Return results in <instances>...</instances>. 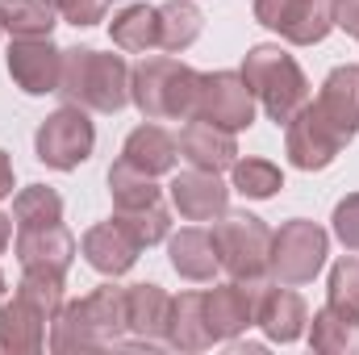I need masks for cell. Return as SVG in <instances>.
Wrapping results in <instances>:
<instances>
[{"label":"cell","mask_w":359,"mask_h":355,"mask_svg":"<svg viewBox=\"0 0 359 355\" xmlns=\"http://www.w3.org/2000/svg\"><path fill=\"white\" fill-rule=\"evenodd\" d=\"M13 188H17L13 159H8V151H0V201H4V196H13Z\"/></svg>","instance_id":"8d00e7d4"},{"label":"cell","mask_w":359,"mask_h":355,"mask_svg":"<svg viewBox=\"0 0 359 355\" xmlns=\"http://www.w3.org/2000/svg\"><path fill=\"white\" fill-rule=\"evenodd\" d=\"M109 38L117 51L126 55H151L159 51V8L155 4H126L113 21H109Z\"/></svg>","instance_id":"603a6c76"},{"label":"cell","mask_w":359,"mask_h":355,"mask_svg":"<svg viewBox=\"0 0 359 355\" xmlns=\"http://www.w3.org/2000/svg\"><path fill=\"white\" fill-rule=\"evenodd\" d=\"M109 196H113V213H126V209H147V205L163 201V188L155 184V176H147L134 163L117 159L109 168Z\"/></svg>","instance_id":"4316f807"},{"label":"cell","mask_w":359,"mask_h":355,"mask_svg":"<svg viewBox=\"0 0 359 355\" xmlns=\"http://www.w3.org/2000/svg\"><path fill=\"white\" fill-rule=\"evenodd\" d=\"M92 147H96V126L80 105H59L50 117H42L34 134V155L50 172H76L92 159Z\"/></svg>","instance_id":"8992f818"},{"label":"cell","mask_w":359,"mask_h":355,"mask_svg":"<svg viewBox=\"0 0 359 355\" xmlns=\"http://www.w3.org/2000/svg\"><path fill=\"white\" fill-rule=\"evenodd\" d=\"M213 243H217L222 272L230 280H243L255 288L271 280V226L259 213L226 209L213 222Z\"/></svg>","instance_id":"277c9868"},{"label":"cell","mask_w":359,"mask_h":355,"mask_svg":"<svg viewBox=\"0 0 359 355\" xmlns=\"http://www.w3.org/2000/svg\"><path fill=\"white\" fill-rule=\"evenodd\" d=\"M255 326L264 330L268 343H297L309 330V305L292 284H276L268 280L259 288V305H255Z\"/></svg>","instance_id":"5bb4252c"},{"label":"cell","mask_w":359,"mask_h":355,"mask_svg":"<svg viewBox=\"0 0 359 355\" xmlns=\"http://www.w3.org/2000/svg\"><path fill=\"white\" fill-rule=\"evenodd\" d=\"M0 34H4V25H0Z\"/></svg>","instance_id":"ab89813d"},{"label":"cell","mask_w":359,"mask_h":355,"mask_svg":"<svg viewBox=\"0 0 359 355\" xmlns=\"http://www.w3.org/2000/svg\"><path fill=\"white\" fill-rule=\"evenodd\" d=\"M4 293H8V280H4V272H0V301H4Z\"/></svg>","instance_id":"f35d334b"},{"label":"cell","mask_w":359,"mask_h":355,"mask_svg":"<svg viewBox=\"0 0 359 355\" xmlns=\"http://www.w3.org/2000/svg\"><path fill=\"white\" fill-rule=\"evenodd\" d=\"M80 255H84V264L92 272H100V276H109V280H117V276H126L130 267L138 264V255H142V247H138V239L121 226V222H96L84 230V239H80Z\"/></svg>","instance_id":"2e32d148"},{"label":"cell","mask_w":359,"mask_h":355,"mask_svg":"<svg viewBox=\"0 0 359 355\" xmlns=\"http://www.w3.org/2000/svg\"><path fill=\"white\" fill-rule=\"evenodd\" d=\"M0 25L8 38H50L55 8L46 0H0Z\"/></svg>","instance_id":"f1b7e54d"},{"label":"cell","mask_w":359,"mask_h":355,"mask_svg":"<svg viewBox=\"0 0 359 355\" xmlns=\"http://www.w3.org/2000/svg\"><path fill=\"white\" fill-rule=\"evenodd\" d=\"M343 147H347V138L322 117V109L313 100L284 126V155L297 172H326L343 155Z\"/></svg>","instance_id":"ba28073f"},{"label":"cell","mask_w":359,"mask_h":355,"mask_svg":"<svg viewBox=\"0 0 359 355\" xmlns=\"http://www.w3.org/2000/svg\"><path fill=\"white\" fill-rule=\"evenodd\" d=\"M80 314L92 326V335L100 339V347H117L126 335H130V322H126V284H100L92 288L88 297H80Z\"/></svg>","instance_id":"7402d4cb"},{"label":"cell","mask_w":359,"mask_h":355,"mask_svg":"<svg viewBox=\"0 0 359 355\" xmlns=\"http://www.w3.org/2000/svg\"><path fill=\"white\" fill-rule=\"evenodd\" d=\"M46 4L55 8V17H63V21L76 25V29L100 25V21H104V8H109V0H46Z\"/></svg>","instance_id":"e575fe53"},{"label":"cell","mask_w":359,"mask_h":355,"mask_svg":"<svg viewBox=\"0 0 359 355\" xmlns=\"http://www.w3.org/2000/svg\"><path fill=\"white\" fill-rule=\"evenodd\" d=\"M168 347H176V351H209L213 347V330H209V318H205V293L172 297Z\"/></svg>","instance_id":"cb8c5ba5"},{"label":"cell","mask_w":359,"mask_h":355,"mask_svg":"<svg viewBox=\"0 0 359 355\" xmlns=\"http://www.w3.org/2000/svg\"><path fill=\"white\" fill-rule=\"evenodd\" d=\"M330 21L334 29L359 38V0H330Z\"/></svg>","instance_id":"d590c367"},{"label":"cell","mask_w":359,"mask_h":355,"mask_svg":"<svg viewBox=\"0 0 359 355\" xmlns=\"http://www.w3.org/2000/svg\"><path fill=\"white\" fill-rule=\"evenodd\" d=\"M121 159L126 163H134L138 172H147V176H168V172H176L180 163V142L172 130H163L159 121H142V126H134L130 134H126V142H121Z\"/></svg>","instance_id":"ffe728a7"},{"label":"cell","mask_w":359,"mask_h":355,"mask_svg":"<svg viewBox=\"0 0 359 355\" xmlns=\"http://www.w3.org/2000/svg\"><path fill=\"white\" fill-rule=\"evenodd\" d=\"M126 322H130V339H121L117 347H168V330H172V293L155 280L142 284H126Z\"/></svg>","instance_id":"30bf717a"},{"label":"cell","mask_w":359,"mask_h":355,"mask_svg":"<svg viewBox=\"0 0 359 355\" xmlns=\"http://www.w3.org/2000/svg\"><path fill=\"white\" fill-rule=\"evenodd\" d=\"M168 264H172V272H176L180 280H188V284H213V276L222 272L213 230H205V226H184L180 234H168Z\"/></svg>","instance_id":"d6986e66"},{"label":"cell","mask_w":359,"mask_h":355,"mask_svg":"<svg viewBox=\"0 0 359 355\" xmlns=\"http://www.w3.org/2000/svg\"><path fill=\"white\" fill-rule=\"evenodd\" d=\"M259 288L255 284H243V280H226V284H213L205 293V318H209L213 343H234V339H243L255 326Z\"/></svg>","instance_id":"7c38bea8"},{"label":"cell","mask_w":359,"mask_h":355,"mask_svg":"<svg viewBox=\"0 0 359 355\" xmlns=\"http://www.w3.org/2000/svg\"><path fill=\"white\" fill-rule=\"evenodd\" d=\"M130 76H134V67L113 51L104 55L92 46H67L55 96H63V105H80L88 113H121L130 105Z\"/></svg>","instance_id":"6da1fadb"},{"label":"cell","mask_w":359,"mask_h":355,"mask_svg":"<svg viewBox=\"0 0 359 355\" xmlns=\"http://www.w3.org/2000/svg\"><path fill=\"white\" fill-rule=\"evenodd\" d=\"M8 76L25 96H50L59 92L63 76V51L50 38H13L8 42Z\"/></svg>","instance_id":"8fae6325"},{"label":"cell","mask_w":359,"mask_h":355,"mask_svg":"<svg viewBox=\"0 0 359 355\" xmlns=\"http://www.w3.org/2000/svg\"><path fill=\"white\" fill-rule=\"evenodd\" d=\"M330 234L343 243V251H355L359 255V192L343 196L330 213Z\"/></svg>","instance_id":"836d02e7"},{"label":"cell","mask_w":359,"mask_h":355,"mask_svg":"<svg viewBox=\"0 0 359 355\" xmlns=\"http://www.w3.org/2000/svg\"><path fill=\"white\" fill-rule=\"evenodd\" d=\"M259 100L243 72H201V92H196V121H213L230 134H243L255 126Z\"/></svg>","instance_id":"52a82bcc"},{"label":"cell","mask_w":359,"mask_h":355,"mask_svg":"<svg viewBox=\"0 0 359 355\" xmlns=\"http://www.w3.org/2000/svg\"><path fill=\"white\" fill-rule=\"evenodd\" d=\"M313 105H318L322 117L351 142V138L359 134V67H351V63L334 67V72L322 80Z\"/></svg>","instance_id":"44dd1931"},{"label":"cell","mask_w":359,"mask_h":355,"mask_svg":"<svg viewBox=\"0 0 359 355\" xmlns=\"http://www.w3.org/2000/svg\"><path fill=\"white\" fill-rule=\"evenodd\" d=\"M13 222H17V230L55 226V222H63V196H59L50 184L17 188V196H13Z\"/></svg>","instance_id":"83f0119b"},{"label":"cell","mask_w":359,"mask_h":355,"mask_svg":"<svg viewBox=\"0 0 359 355\" xmlns=\"http://www.w3.org/2000/svg\"><path fill=\"white\" fill-rule=\"evenodd\" d=\"M8 243H13V217H8V213H0V255L8 251Z\"/></svg>","instance_id":"74e56055"},{"label":"cell","mask_w":359,"mask_h":355,"mask_svg":"<svg viewBox=\"0 0 359 355\" xmlns=\"http://www.w3.org/2000/svg\"><path fill=\"white\" fill-rule=\"evenodd\" d=\"M238 72H243V80L251 84L259 109L268 113L276 126H288V121L313 100V96H309V76H305L301 63H297L284 46H276V42L251 46Z\"/></svg>","instance_id":"3957f363"},{"label":"cell","mask_w":359,"mask_h":355,"mask_svg":"<svg viewBox=\"0 0 359 355\" xmlns=\"http://www.w3.org/2000/svg\"><path fill=\"white\" fill-rule=\"evenodd\" d=\"M330 255V234L309 217H288L280 230H271V280L276 284H309Z\"/></svg>","instance_id":"5b68a950"},{"label":"cell","mask_w":359,"mask_h":355,"mask_svg":"<svg viewBox=\"0 0 359 355\" xmlns=\"http://www.w3.org/2000/svg\"><path fill=\"white\" fill-rule=\"evenodd\" d=\"M205 29V13L196 0H163L159 4V51L184 55Z\"/></svg>","instance_id":"484cf974"},{"label":"cell","mask_w":359,"mask_h":355,"mask_svg":"<svg viewBox=\"0 0 359 355\" xmlns=\"http://www.w3.org/2000/svg\"><path fill=\"white\" fill-rule=\"evenodd\" d=\"M113 222H121V226L138 239L142 251L155 247V243H168V234H172V209H168V201H155V205H147V209L113 213Z\"/></svg>","instance_id":"1f68e13d"},{"label":"cell","mask_w":359,"mask_h":355,"mask_svg":"<svg viewBox=\"0 0 359 355\" xmlns=\"http://www.w3.org/2000/svg\"><path fill=\"white\" fill-rule=\"evenodd\" d=\"M168 196H172V209L184 222H217L230 209V188L222 184V176L217 172H201V168L176 172Z\"/></svg>","instance_id":"9a60e30c"},{"label":"cell","mask_w":359,"mask_h":355,"mask_svg":"<svg viewBox=\"0 0 359 355\" xmlns=\"http://www.w3.org/2000/svg\"><path fill=\"white\" fill-rule=\"evenodd\" d=\"M50 351L72 355V351H100V339L92 335V326L80 314V301H63V309L50 322Z\"/></svg>","instance_id":"4dcf8cb0"},{"label":"cell","mask_w":359,"mask_h":355,"mask_svg":"<svg viewBox=\"0 0 359 355\" xmlns=\"http://www.w3.org/2000/svg\"><path fill=\"white\" fill-rule=\"evenodd\" d=\"M326 301H330V305H339V309H347V314H355V318H359V255H355V251H347V255H343L339 264L330 267Z\"/></svg>","instance_id":"d6a6232c"},{"label":"cell","mask_w":359,"mask_h":355,"mask_svg":"<svg viewBox=\"0 0 359 355\" xmlns=\"http://www.w3.org/2000/svg\"><path fill=\"white\" fill-rule=\"evenodd\" d=\"M251 13L259 25L280 34L288 46H318L334 29L330 0H255Z\"/></svg>","instance_id":"9c48e42d"},{"label":"cell","mask_w":359,"mask_h":355,"mask_svg":"<svg viewBox=\"0 0 359 355\" xmlns=\"http://www.w3.org/2000/svg\"><path fill=\"white\" fill-rule=\"evenodd\" d=\"M309 347L322 355H355L359 351V318L326 301L309 318Z\"/></svg>","instance_id":"d4e9b609"},{"label":"cell","mask_w":359,"mask_h":355,"mask_svg":"<svg viewBox=\"0 0 359 355\" xmlns=\"http://www.w3.org/2000/svg\"><path fill=\"white\" fill-rule=\"evenodd\" d=\"M180 159L188 163V168H201V172H230L234 168V159H238V138L230 134V130H222V126H213V121H184V130H180Z\"/></svg>","instance_id":"ac0fdd59"},{"label":"cell","mask_w":359,"mask_h":355,"mask_svg":"<svg viewBox=\"0 0 359 355\" xmlns=\"http://www.w3.org/2000/svg\"><path fill=\"white\" fill-rule=\"evenodd\" d=\"M13 251H17L21 272H50V276H67L72 264H76V255H80V243H76V234H72L63 222H55V226L17 230Z\"/></svg>","instance_id":"4fadbf2b"},{"label":"cell","mask_w":359,"mask_h":355,"mask_svg":"<svg viewBox=\"0 0 359 355\" xmlns=\"http://www.w3.org/2000/svg\"><path fill=\"white\" fill-rule=\"evenodd\" d=\"M201 72L176 55H147L130 76V105L147 121H192Z\"/></svg>","instance_id":"7a4b0ae2"},{"label":"cell","mask_w":359,"mask_h":355,"mask_svg":"<svg viewBox=\"0 0 359 355\" xmlns=\"http://www.w3.org/2000/svg\"><path fill=\"white\" fill-rule=\"evenodd\" d=\"M230 188L251 196V201H271L280 188H284V172L271 163V159H259V155H247V159H234L230 168Z\"/></svg>","instance_id":"f546056e"},{"label":"cell","mask_w":359,"mask_h":355,"mask_svg":"<svg viewBox=\"0 0 359 355\" xmlns=\"http://www.w3.org/2000/svg\"><path fill=\"white\" fill-rule=\"evenodd\" d=\"M55 314H46L38 301L13 293V301L0 305V351L13 355H38L46 347V330H50Z\"/></svg>","instance_id":"e0dca14e"}]
</instances>
